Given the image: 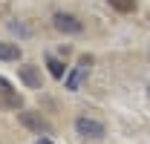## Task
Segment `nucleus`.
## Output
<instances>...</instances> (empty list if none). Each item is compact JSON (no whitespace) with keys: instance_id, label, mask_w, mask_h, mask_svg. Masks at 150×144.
I'll return each instance as SVG.
<instances>
[{"instance_id":"7","label":"nucleus","mask_w":150,"mask_h":144,"mask_svg":"<svg viewBox=\"0 0 150 144\" xmlns=\"http://www.w3.org/2000/svg\"><path fill=\"white\" fill-rule=\"evenodd\" d=\"M0 61H20L18 43H0Z\"/></svg>"},{"instance_id":"10","label":"nucleus","mask_w":150,"mask_h":144,"mask_svg":"<svg viewBox=\"0 0 150 144\" xmlns=\"http://www.w3.org/2000/svg\"><path fill=\"white\" fill-rule=\"evenodd\" d=\"M38 144H52V141H49L46 136H40V138H38Z\"/></svg>"},{"instance_id":"4","label":"nucleus","mask_w":150,"mask_h":144,"mask_svg":"<svg viewBox=\"0 0 150 144\" xmlns=\"http://www.w3.org/2000/svg\"><path fill=\"white\" fill-rule=\"evenodd\" d=\"M20 124L26 127V130H32V133H46L49 130V124H46V118L40 115V112H32V109H20L18 112Z\"/></svg>"},{"instance_id":"2","label":"nucleus","mask_w":150,"mask_h":144,"mask_svg":"<svg viewBox=\"0 0 150 144\" xmlns=\"http://www.w3.org/2000/svg\"><path fill=\"white\" fill-rule=\"evenodd\" d=\"M75 130L84 138H104V133H107V127L101 124L98 118H90V115H78L75 118Z\"/></svg>"},{"instance_id":"8","label":"nucleus","mask_w":150,"mask_h":144,"mask_svg":"<svg viewBox=\"0 0 150 144\" xmlns=\"http://www.w3.org/2000/svg\"><path fill=\"white\" fill-rule=\"evenodd\" d=\"M46 69H49V75H52V78H64V64H61V61H58V58H52V55H49V58H46Z\"/></svg>"},{"instance_id":"5","label":"nucleus","mask_w":150,"mask_h":144,"mask_svg":"<svg viewBox=\"0 0 150 144\" xmlns=\"http://www.w3.org/2000/svg\"><path fill=\"white\" fill-rule=\"evenodd\" d=\"M18 75H20V81H23L26 87H32V90H38V87L43 84L40 66H35V64H20V66H18Z\"/></svg>"},{"instance_id":"11","label":"nucleus","mask_w":150,"mask_h":144,"mask_svg":"<svg viewBox=\"0 0 150 144\" xmlns=\"http://www.w3.org/2000/svg\"><path fill=\"white\" fill-rule=\"evenodd\" d=\"M147 95H150V90H147Z\"/></svg>"},{"instance_id":"3","label":"nucleus","mask_w":150,"mask_h":144,"mask_svg":"<svg viewBox=\"0 0 150 144\" xmlns=\"http://www.w3.org/2000/svg\"><path fill=\"white\" fill-rule=\"evenodd\" d=\"M23 107V98L18 95V90L0 75V109H18Z\"/></svg>"},{"instance_id":"1","label":"nucleus","mask_w":150,"mask_h":144,"mask_svg":"<svg viewBox=\"0 0 150 144\" xmlns=\"http://www.w3.org/2000/svg\"><path fill=\"white\" fill-rule=\"evenodd\" d=\"M52 26L58 32H64V35H81L84 32V23L75 15H69V12H55L52 15Z\"/></svg>"},{"instance_id":"9","label":"nucleus","mask_w":150,"mask_h":144,"mask_svg":"<svg viewBox=\"0 0 150 144\" xmlns=\"http://www.w3.org/2000/svg\"><path fill=\"white\" fill-rule=\"evenodd\" d=\"M110 6L115 9V12H121V15L136 12V0H110Z\"/></svg>"},{"instance_id":"6","label":"nucleus","mask_w":150,"mask_h":144,"mask_svg":"<svg viewBox=\"0 0 150 144\" xmlns=\"http://www.w3.org/2000/svg\"><path fill=\"white\" fill-rule=\"evenodd\" d=\"M87 66H90V64H81L78 69H72L67 75V90H78V87L87 81Z\"/></svg>"}]
</instances>
